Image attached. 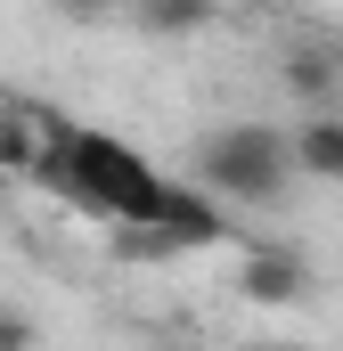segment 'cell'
I'll use <instances>...</instances> for the list:
<instances>
[{"label":"cell","instance_id":"obj_8","mask_svg":"<svg viewBox=\"0 0 343 351\" xmlns=\"http://www.w3.org/2000/svg\"><path fill=\"white\" fill-rule=\"evenodd\" d=\"M49 114H33V106H0V172H41V156H49Z\"/></svg>","mask_w":343,"mask_h":351},{"label":"cell","instance_id":"obj_9","mask_svg":"<svg viewBox=\"0 0 343 351\" xmlns=\"http://www.w3.org/2000/svg\"><path fill=\"white\" fill-rule=\"evenodd\" d=\"M33 343H41V327L25 311H0V351H33Z\"/></svg>","mask_w":343,"mask_h":351},{"label":"cell","instance_id":"obj_11","mask_svg":"<svg viewBox=\"0 0 343 351\" xmlns=\"http://www.w3.org/2000/svg\"><path fill=\"white\" fill-rule=\"evenodd\" d=\"M270 8H286V16H303V8H311V0H270Z\"/></svg>","mask_w":343,"mask_h":351},{"label":"cell","instance_id":"obj_5","mask_svg":"<svg viewBox=\"0 0 343 351\" xmlns=\"http://www.w3.org/2000/svg\"><path fill=\"white\" fill-rule=\"evenodd\" d=\"M237 294H246V302H303V294H311V262H303L294 245H254V254L237 262Z\"/></svg>","mask_w":343,"mask_h":351},{"label":"cell","instance_id":"obj_7","mask_svg":"<svg viewBox=\"0 0 343 351\" xmlns=\"http://www.w3.org/2000/svg\"><path fill=\"white\" fill-rule=\"evenodd\" d=\"M123 25L147 41H196L204 25H221V0H123Z\"/></svg>","mask_w":343,"mask_h":351},{"label":"cell","instance_id":"obj_2","mask_svg":"<svg viewBox=\"0 0 343 351\" xmlns=\"http://www.w3.org/2000/svg\"><path fill=\"white\" fill-rule=\"evenodd\" d=\"M196 180L221 204H237V213H270L303 180L294 172V131H278V123H221V131L196 139Z\"/></svg>","mask_w":343,"mask_h":351},{"label":"cell","instance_id":"obj_6","mask_svg":"<svg viewBox=\"0 0 343 351\" xmlns=\"http://www.w3.org/2000/svg\"><path fill=\"white\" fill-rule=\"evenodd\" d=\"M294 172L343 188V106H303V123H294Z\"/></svg>","mask_w":343,"mask_h":351},{"label":"cell","instance_id":"obj_4","mask_svg":"<svg viewBox=\"0 0 343 351\" xmlns=\"http://www.w3.org/2000/svg\"><path fill=\"white\" fill-rule=\"evenodd\" d=\"M278 82L303 106H343V49L335 41H286L278 49Z\"/></svg>","mask_w":343,"mask_h":351},{"label":"cell","instance_id":"obj_1","mask_svg":"<svg viewBox=\"0 0 343 351\" xmlns=\"http://www.w3.org/2000/svg\"><path fill=\"white\" fill-rule=\"evenodd\" d=\"M49 188H66L82 213H98V221H147L156 213V196H164V172L131 147V139H115V131H49V156H41V172Z\"/></svg>","mask_w":343,"mask_h":351},{"label":"cell","instance_id":"obj_12","mask_svg":"<svg viewBox=\"0 0 343 351\" xmlns=\"http://www.w3.org/2000/svg\"><path fill=\"white\" fill-rule=\"evenodd\" d=\"M335 25H343V8H335Z\"/></svg>","mask_w":343,"mask_h":351},{"label":"cell","instance_id":"obj_3","mask_svg":"<svg viewBox=\"0 0 343 351\" xmlns=\"http://www.w3.org/2000/svg\"><path fill=\"white\" fill-rule=\"evenodd\" d=\"M139 229H147L164 254H204V245L229 237V204H221L204 180H196V188H188V180H164V196H156V213H147Z\"/></svg>","mask_w":343,"mask_h":351},{"label":"cell","instance_id":"obj_10","mask_svg":"<svg viewBox=\"0 0 343 351\" xmlns=\"http://www.w3.org/2000/svg\"><path fill=\"white\" fill-rule=\"evenodd\" d=\"M49 8H66L74 25H106V16H123V0H49Z\"/></svg>","mask_w":343,"mask_h":351}]
</instances>
